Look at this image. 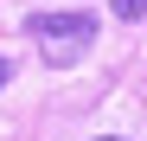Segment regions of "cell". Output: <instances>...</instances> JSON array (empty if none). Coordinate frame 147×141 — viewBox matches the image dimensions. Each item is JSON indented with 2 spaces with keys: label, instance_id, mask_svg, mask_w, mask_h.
<instances>
[{
  "label": "cell",
  "instance_id": "6da1fadb",
  "mask_svg": "<svg viewBox=\"0 0 147 141\" xmlns=\"http://www.w3.org/2000/svg\"><path fill=\"white\" fill-rule=\"evenodd\" d=\"M26 39H38V58L51 70H64V64H77L96 45V13H83V7H70V13H26Z\"/></svg>",
  "mask_w": 147,
  "mask_h": 141
},
{
  "label": "cell",
  "instance_id": "7a4b0ae2",
  "mask_svg": "<svg viewBox=\"0 0 147 141\" xmlns=\"http://www.w3.org/2000/svg\"><path fill=\"white\" fill-rule=\"evenodd\" d=\"M115 19H147V0H109Z\"/></svg>",
  "mask_w": 147,
  "mask_h": 141
},
{
  "label": "cell",
  "instance_id": "3957f363",
  "mask_svg": "<svg viewBox=\"0 0 147 141\" xmlns=\"http://www.w3.org/2000/svg\"><path fill=\"white\" fill-rule=\"evenodd\" d=\"M7 83H13V64H7V58H0V90H7Z\"/></svg>",
  "mask_w": 147,
  "mask_h": 141
},
{
  "label": "cell",
  "instance_id": "277c9868",
  "mask_svg": "<svg viewBox=\"0 0 147 141\" xmlns=\"http://www.w3.org/2000/svg\"><path fill=\"white\" fill-rule=\"evenodd\" d=\"M96 141H121V135H96Z\"/></svg>",
  "mask_w": 147,
  "mask_h": 141
}]
</instances>
